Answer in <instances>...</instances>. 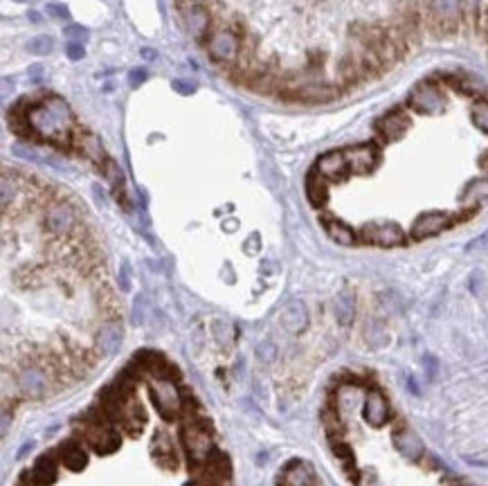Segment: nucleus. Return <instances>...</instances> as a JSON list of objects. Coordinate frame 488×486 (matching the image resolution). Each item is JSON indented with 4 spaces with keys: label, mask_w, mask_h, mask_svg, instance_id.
Masks as SVG:
<instances>
[{
    "label": "nucleus",
    "mask_w": 488,
    "mask_h": 486,
    "mask_svg": "<svg viewBox=\"0 0 488 486\" xmlns=\"http://www.w3.org/2000/svg\"><path fill=\"white\" fill-rule=\"evenodd\" d=\"M480 248H488V232H484L482 237L473 239V241L466 246V250H468V252H475V250H480Z\"/></svg>",
    "instance_id": "36"
},
{
    "label": "nucleus",
    "mask_w": 488,
    "mask_h": 486,
    "mask_svg": "<svg viewBox=\"0 0 488 486\" xmlns=\"http://www.w3.org/2000/svg\"><path fill=\"white\" fill-rule=\"evenodd\" d=\"M480 164H482V169H484V171L488 173V153H486V155H484V158L480 160Z\"/></svg>",
    "instance_id": "41"
},
{
    "label": "nucleus",
    "mask_w": 488,
    "mask_h": 486,
    "mask_svg": "<svg viewBox=\"0 0 488 486\" xmlns=\"http://www.w3.org/2000/svg\"><path fill=\"white\" fill-rule=\"evenodd\" d=\"M315 171L326 180H343L349 171V164L345 158V151H329L315 164Z\"/></svg>",
    "instance_id": "15"
},
{
    "label": "nucleus",
    "mask_w": 488,
    "mask_h": 486,
    "mask_svg": "<svg viewBox=\"0 0 488 486\" xmlns=\"http://www.w3.org/2000/svg\"><path fill=\"white\" fill-rule=\"evenodd\" d=\"M473 122L480 131L488 133V102H477L473 106Z\"/></svg>",
    "instance_id": "32"
},
{
    "label": "nucleus",
    "mask_w": 488,
    "mask_h": 486,
    "mask_svg": "<svg viewBox=\"0 0 488 486\" xmlns=\"http://www.w3.org/2000/svg\"><path fill=\"white\" fill-rule=\"evenodd\" d=\"M72 142L77 144V147H79V151L86 155V158H88V160H93L100 169L106 164V160H109V155L104 153L102 142L97 140L95 135H90V133H79Z\"/></svg>",
    "instance_id": "20"
},
{
    "label": "nucleus",
    "mask_w": 488,
    "mask_h": 486,
    "mask_svg": "<svg viewBox=\"0 0 488 486\" xmlns=\"http://www.w3.org/2000/svg\"><path fill=\"white\" fill-rule=\"evenodd\" d=\"M455 223V217L448 212H423L418 214L416 221L412 223V230H409V237L414 241H423L446 232Z\"/></svg>",
    "instance_id": "6"
},
{
    "label": "nucleus",
    "mask_w": 488,
    "mask_h": 486,
    "mask_svg": "<svg viewBox=\"0 0 488 486\" xmlns=\"http://www.w3.org/2000/svg\"><path fill=\"white\" fill-rule=\"evenodd\" d=\"M29 129L34 140H45L61 149H70V131L74 126L72 111L61 97H47L41 104H32L27 111Z\"/></svg>",
    "instance_id": "1"
},
{
    "label": "nucleus",
    "mask_w": 488,
    "mask_h": 486,
    "mask_svg": "<svg viewBox=\"0 0 488 486\" xmlns=\"http://www.w3.org/2000/svg\"><path fill=\"white\" fill-rule=\"evenodd\" d=\"M430 12L436 21L452 23L459 14V0H430Z\"/></svg>",
    "instance_id": "29"
},
{
    "label": "nucleus",
    "mask_w": 488,
    "mask_h": 486,
    "mask_svg": "<svg viewBox=\"0 0 488 486\" xmlns=\"http://www.w3.org/2000/svg\"><path fill=\"white\" fill-rule=\"evenodd\" d=\"M47 14L54 16V18H68L70 16V12H68V7L65 5H47Z\"/></svg>",
    "instance_id": "37"
},
{
    "label": "nucleus",
    "mask_w": 488,
    "mask_h": 486,
    "mask_svg": "<svg viewBox=\"0 0 488 486\" xmlns=\"http://www.w3.org/2000/svg\"><path fill=\"white\" fill-rule=\"evenodd\" d=\"M392 441H394V448L403 457H407V460L416 462V460H421L423 453H425V446L421 441V437H418L414 430H409L407 425L398 428V430L394 432V437H392Z\"/></svg>",
    "instance_id": "14"
},
{
    "label": "nucleus",
    "mask_w": 488,
    "mask_h": 486,
    "mask_svg": "<svg viewBox=\"0 0 488 486\" xmlns=\"http://www.w3.org/2000/svg\"><path fill=\"white\" fill-rule=\"evenodd\" d=\"M142 56H144V59H155V52H153V50H149V47H144V50H142Z\"/></svg>",
    "instance_id": "40"
},
{
    "label": "nucleus",
    "mask_w": 488,
    "mask_h": 486,
    "mask_svg": "<svg viewBox=\"0 0 488 486\" xmlns=\"http://www.w3.org/2000/svg\"><path fill=\"white\" fill-rule=\"evenodd\" d=\"M207 54L214 63L223 68H234L241 56V36L234 30H214L207 36Z\"/></svg>",
    "instance_id": "4"
},
{
    "label": "nucleus",
    "mask_w": 488,
    "mask_h": 486,
    "mask_svg": "<svg viewBox=\"0 0 488 486\" xmlns=\"http://www.w3.org/2000/svg\"><path fill=\"white\" fill-rule=\"evenodd\" d=\"M345 158L349 164V171L365 176V173H369L378 164V149L376 144H358V147L345 149Z\"/></svg>",
    "instance_id": "11"
},
{
    "label": "nucleus",
    "mask_w": 488,
    "mask_h": 486,
    "mask_svg": "<svg viewBox=\"0 0 488 486\" xmlns=\"http://www.w3.org/2000/svg\"><path fill=\"white\" fill-rule=\"evenodd\" d=\"M65 54H68V59H72V61H79L86 56V50H84V45L81 43H77V41H70L65 45Z\"/></svg>",
    "instance_id": "33"
},
{
    "label": "nucleus",
    "mask_w": 488,
    "mask_h": 486,
    "mask_svg": "<svg viewBox=\"0 0 488 486\" xmlns=\"http://www.w3.org/2000/svg\"><path fill=\"white\" fill-rule=\"evenodd\" d=\"M63 32H65L68 38H70V41H77V43L84 41V38L88 36V30H86V27H81V25H70V27H65Z\"/></svg>",
    "instance_id": "34"
},
{
    "label": "nucleus",
    "mask_w": 488,
    "mask_h": 486,
    "mask_svg": "<svg viewBox=\"0 0 488 486\" xmlns=\"http://www.w3.org/2000/svg\"><path fill=\"white\" fill-rule=\"evenodd\" d=\"M333 450H336V455H338V460H343L347 466H351V462H354V453L349 450V446H345V444H336V446H333Z\"/></svg>",
    "instance_id": "35"
},
{
    "label": "nucleus",
    "mask_w": 488,
    "mask_h": 486,
    "mask_svg": "<svg viewBox=\"0 0 488 486\" xmlns=\"http://www.w3.org/2000/svg\"><path fill=\"white\" fill-rule=\"evenodd\" d=\"M488 201V178H477L466 185L464 189V203L468 205H480V203Z\"/></svg>",
    "instance_id": "30"
},
{
    "label": "nucleus",
    "mask_w": 488,
    "mask_h": 486,
    "mask_svg": "<svg viewBox=\"0 0 488 486\" xmlns=\"http://www.w3.org/2000/svg\"><path fill=\"white\" fill-rule=\"evenodd\" d=\"M84 437L88 446L100 453V455H111L120 448V434L113 428V421L109 419V414H102V416H86V428H84Z\"/></svg>",
    "instance_id": "3"
},
{
    "label": "nucleus",
    "mask_w": 488,
    "mask_h": 486,
    "mask_svg": "<svg viewBox=\"0 0 488 486\" xmlns=\"http://www.w3.org/2000/svg\"><path fill=\"white\" fill-rule=\"evenodd\" d=\"M122 343V329L117 324H106L100 329V334H97V347L102 349V354H113L117 347H120Z\"/></svg>",
    "instance_id": "27"
},
{
    "label": "nucleus",
    "mask_w": 488,
    "mask_h": 486,
    "mask_svg": "<svg viewBox=\"0 0 488 486\" xmlns=\"http://www.w3.org/2000/svg\"><path fill=\"white\" fill-rule=\"evenodd\" d=\"M182 18H184V25H187V30L194 38H198L200 41V38H205V34H210L212 16L203 5H189L182 12Z\"/></svg>",
    "instance_id": "16"
},
{
    "label": "nucleus",
    "mask_w": 488,
    "mask_h": 486,
    "mask_svg": "<svg viewBox=\"0 0 488 486\" xmlns=\"http://www.w3.org/2000/svg\"><path fill=\"white\" fill-rule=\"evenodd\" d=\"M29 16H32V21H36V23H38V21H41V16H38L36 12H32V14H29Z\"/></svg>",
    "instance_id": "42"
},
{
    "label": "nucleus",
    "mask_w": 488,
    "mask_h": 486,
    "mask_svg": "<svg viewBox=\"0 0 488 486\" xmlns=\"http://www.w3.org/2000/svg\"><path fill=\"white\" fill-rule=\"evenodd\" d=\"M409 106L418 113H425V115H434L439 111H443L446 100L441 91L436 88L434 84H418L416 88L409 95Z\"/></svg>",
    "instance_id": "10"
},
{
    "label": "nucleus",
    "mask_w": 488,
    "mask_h": 486,
    "mask_svg": "<svg viewBox=\"0 0 488 486\" xmlns=\"http://www.w3.org/2000/svg\"><path fill=\"white\" fill-rule=\"evenodd\" d=\"M365 243H372V246H380V248H396L405 243V232L401 230V226L396 223H369V226L363 228L360 232Z\"/></svg>",
    "instance_id": "7"
},
{
    "label": "nucleus",
    "mask_w": 488,
    "mask_h": 486,
    "mask_svg": "<svg viewBox=\"0 0 488 486\" xmlns=\"http://www.w3.org/2000/svg\"><path fill=\"white\" fill-rule=\"evenodd\" d=\"M173 88L178 91V93H182V95H191L194 93V86L184 84V81H173Z\"/></svg>",
    "instance_id": "39"
},
{
    "label": "nucleus",
    "mask_w": 488,
    "mask_h": 486,
    "mask_svg": "<svg viewBox=\"0 0 488 486\" xmlns=\"http://www.w3.org/2000/svg\"><path fill=\"white\" fill-rule=\"evenodd\" d=\"M407 129H409V118H407V113L403 109L389 111L376 124V131L380 133V138L387 140V142H394L398 138H403Z\"/></svg>",
    "instance_id": "12"
},
{
    "label": "nucleus",
    "mask_w": 488,
    "mask_h": 486,
    "mask_svg": "<svg viewBox=\"0 0 488 486\" xmlns=\"http://www.w3.org/2000/svg\"><path fill=\"white\" fill-rule=\"evenodd\" d=\"M16 3H29V0H16Z\"/></svg>",
    "instance_id": "43"
},
{
    "label": "nucleus",
    "mask_w": 488,
    "mask_h": 486,
    "mask_svg": "<svg viewBox=\"0 0 488 486\" xmlns=\"http://www.w3.org/2000/svg\"><path fill=\"white\" fill-rule=\"evenodd\" d=\"M144 79H146V72L144 70H131V75H129L131 86H140Z\"/></svg>",
    "instance_id": "38"
},
{
    "label": "nucleus",
    "mask_w": 488,
    "mask_h": 486,
    "mask_svg": "<svg viewBox=\"0 0 488 486\" xmlns=\"http://www.w3.org/2000/svg\"><path fill=\"white\" fill-rule=\"evenodd\" d=\"M180 439H182V446H184V450H187L191 464H205V460H207L214 450L210 425L205 419H200V416H194V419H189L182 425Z\"/></svg>",
    "instance_id": "2"
},
{
    "label": "nucleus",
    "mask_w": 488,
    "mask_h": 486,
    "mask_svg": "<svg viewBox=\"0 0 488 486\" xmlns=\"http://www.w3.org/2000/svg\"><path fill=\"white\" fill-rule=\"evenodd\" d=\"M281 482H284V486H313L315 478H313V471H310L304 462H290L286 466Z\"/></svg>",
    "instance_id": "22"
},
{
    "label": "nucleus",
    "mask_w": 488,
    "mask_h": 486,
    "mask_svg": "<svg viewBox=\"0 0 488 486\" xmlns=\"http://www.w3.org/2000/svg\"><path fill=\"white\" fill-rule=\"evenodd\" d=\"M149 392L153 398V405L162 419L173 421L178 419L182 412V396L178 392V387L173 385V381L167 378H153L149 385Z\"/></svg>",
    "instance_id": "5"
},
{
    "label": "nucleus",
    "mask_w": 488,
    "mask_h": 486,
    "mask_svg": "<svg viewBox=\"0 0 488 486\" xmlns=\"http://www.w3.org/2000/svg\"><path fill=\"white\" fill-rule=\"evenodd\" d=\"M281 324H284L288 331H301L308 324V313L306 306L301 302H290L284 311H281Z\"/></svg>",
    "instance_id": "24"
},
{
    "label": "nucleus",
    "mask_w": 488,
    "mask_h": 486,
    "mask_svg": "<svg viewBox=\"0 0 488 486\" xmlns=\"http://www.w3.org/2000/svg\"><path fill=\"white\" fill-rule=\"evenodd\" d=\"M77 226V212L70 203L65 201H56L52 203L45 212V228L56 237H65L70 235Z\"/></svg>",
    "instance_id": "9"
},
{
    "label": "nucleus",
    "mask_w": 488,
    "mask_h": 486,
    "mask_svg": "<svg viewBox=\"0 0 488 486\" xmlns=\"http://www.w3.org/2000/svg\"><path fill=\"white\" fill-rule=\"evenodd\" d=\"M151 450H153V460L160 466H164V469H175L178 466V455H175L173 441L169 439L167 432H155Z\"/></svg>",
    "instance_id": "18"
},
{
    "label": "nucleus",
    "mask_w": 488,
    "mask_h": 486,
    "mask_svg": "<svg viewBox=\"0 0 488 486\" xmlns=\"http://www.w3.org/2000/svg\"><path fill=\"white\" fill-rule=\"evenodd\" d=\"M21 387H23V392L29 394V396H38V394H43L47 390V369L41 367V365H29L23 369V374H21Z\"/></svg>",
    "instance_id": "17"
},
{
    "label": "nucleus",
    "mask_w": 488,
    "mask_h": 486,
    "mask_svg": "<svg viewBox=\"0 0 488 486\" xmlns=\"http://www.w3.org/2000/svg\"><path fill=\"white\" fill-rule=\"evenodd\" d=\"M54 47V41L50 36H34L27 41V50L36 54V56H43V54H50Z\"/></svg>",
    "instance_id": "31"
},
{
    "label": "nucleus",
    "mask_w": 488,
    "mask_h": 486,
    "mask_svg": "<svg viewBox=\"0 0 488 486\" xmlns=\"http://www.w3.org/2000/svg\"><path fill=\"white\" fill-rule=\"evenodd\" d=\"M336 318L343 327H349L356 318V295L351 293L349 288H345L343 293L336 297Z\"/></svg>",
    "instance_id": "26"
},
{
    "label": "nucleus",
    "mask_w": 488,
    "mask_h": 486,
    "mask_svg": "<svg viewBox=\"0 0 488 486\" xmlns=\"http://www.w3.org/2000/svg\"><path fill=\"white\" fill-rule=\"evenodd\" d=\"M29 480L36 486H50L56 480V460L54 455H41L32 466V473H29Z\"/></svg>",
    "instance_id": "19"
},
{
    "label": "nucleus",
    "mask_w": 488,
    "mask_h": 486,
    "mask_svg": "<svg viewBox=\"0 0 488 486\" xmlns=\"http://www.w3.org/2000/svg\"><path fill=\"white\" fill-rule=\"evenodd\" d=\"M205 471L214 480H228L230 478V460L221 450H212V455L205 460Z\"/></svg>",
    "instance_id": "28"
},
{
    "label": "nucleus",
    "mask_w": 488,
    "mask_h": 486,
    "mask_svg": "<svg viewBox=\"0 0 488 486\" xmlns=\"http://www.w3.org/2000/svg\"><path fill=\"white\" fill-rule=\"evenodd\" d=\"M324 228H326V235L333 239L340 246H356L358 235L354 228H349L345 221L340 219H324Z\"/></svg>",
    "instance_id": "23"
},
{
    "label": "nucleus",
    "mask_w": 488,
    "mask_h": 486,
    "mask_svg": "<svg viewBox=\"0 0 488 486\" xmlns=\"http://www.w3.org/2000/svg\"><path fill=\"white\" fill-rule=\"evenodd\" d=\"M189 486H200V484H189Z\"/></svg>",
    "instance_id": "44"
},
{
    "label": "nucleus",
    "mask_w": 488,
    "mask_h": 486,
    "mask_svg": "<svg viewBox=\"0 0 488 486\" xmlns=\"http://www.w3.org/2000/svg\"><path fill=\"white\" fill-rule=\"evenodd\" d=\"M306 196L313 207H324L329 201V187H326V178H322L320 173H310L306 178Z\"/></svg>",
    "instance_id": "25"
},
{
    "label": "nucleus",
    "mask_w": 488,
    "mask_h": 486,
    "mask_svg": "<svg viewBox=\"0 0 488 486\" xmlns=\"http://www.w3.org/2000/svg\"><path fill=\"white\" fill-rule=\"evenodd\" d=\"M363 416L369 425L374 428H383L389 421V403L385 394L380 390H369L365 398V407H363Z\"/></svg>",
    "instance_id": "13"
},
{
    "label": "nucleus",
    "mask_w": 488,
    "mask_h": 486,
    "mask_svg": "<svg viewBox=\"0 0 488 486\" xmlns=\"http://www.w3.org/2000/svg\"><path fill=\"white\" fill-rule=\"evenodd\" d=\"M61 462H63V466L68 471L79 473V471L86 469V464H88V453H86V448L79 441L70 439V441H65L61 446Z\"/></svg>",
    "instance_id": "21"
},
{
    "label": "nucleus",
    "mask_w": 488,
    "mask_h": 486,
    "mask_svg": "<svg viewBox=\"0 0 488 486\" xmlns=\"http://www.w3.org/2000/svg\"><path fill=\"white\" fill-rule=\"evenodd\" d=\"M111 421L120 425L124 432L138 434L142 428H144V423H146V414H144L138 398L131 396V398H126L124 403H120L111 412Z\"/></svg>",
    "instance_id": "8"
}]
</instances>
